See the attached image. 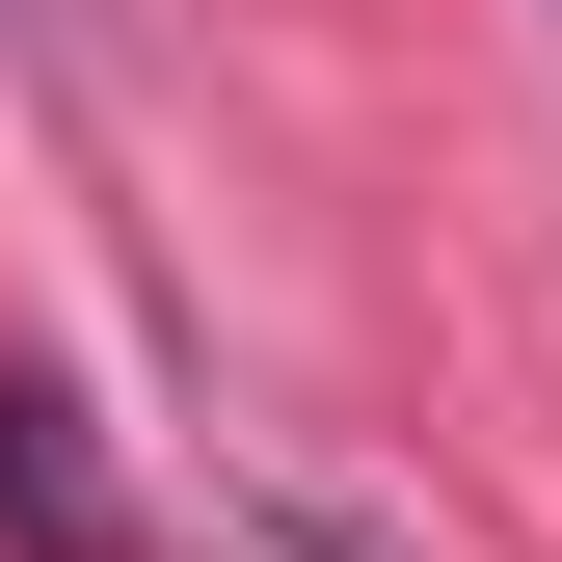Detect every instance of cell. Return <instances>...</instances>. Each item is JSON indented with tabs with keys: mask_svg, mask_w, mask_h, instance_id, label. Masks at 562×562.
Segmentation results:
<instances>
[{
	"mask_svg": "<svg viewBox=\"0 0 562 562\" xmlns=\"http://www.w3.org/2000/svg\"><path fill=\"white\" fill-rule=\"evenodd\" d=\"M0 509H27V536H108V509H81V456H54V402H0Z\"/></svg>",
	"mask_w": 562,
	"mask_h": 562,
	"instance_id": "obj_1",
	"label": "cell"
},
{
	"mask_svg": "<svg viewBox=\"0 0 562 562\" xmlns=\"http://www.w3.org/2000/svg\"><path fill=\"white\" fill-rule=\"evenodd\" d=\"M0 27H54V0H0Z\"/></svg>",
	"mask_w": 562,
	"mask_h": 562,
	"instance_id": "obj_2",
	"label": "cell"
}]
</instances>
